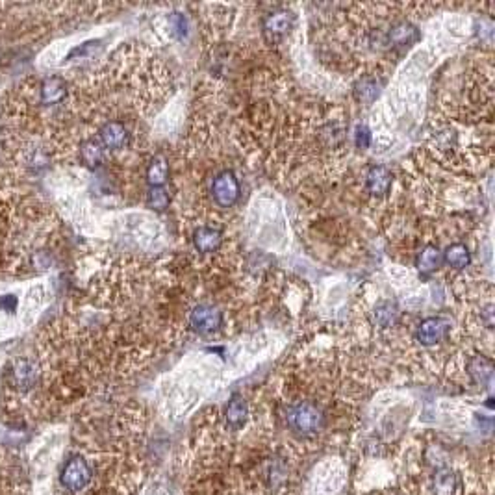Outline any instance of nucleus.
<instances>
[{
  "mask_svg": "<svg viewBox=\"0 0 495 495\" xmlns=\"http://www.w3.org/2000/svg\"><path fill=\"white\" fill-rule=\"evenodd\" d=\"M78 154H80L82 163H86V165L91 167V169L99 167V165L104 162V147H102L99 141H95V139H86V141H82L80 149H78Z\"/></svg>",
  "mask_w": 495,
  "mask_h": 495,
  "instance_id": "18",
  "label": "nucleus"
},
{
  "mask_svg": "<svg viewBox=\"0 0 495 495\" xmlns=\"http://www.w3.org/2000/svg\"><path fill=\"white\" fill-rule=\"evenodd\" d=\"M394 176L386 165H373L365 173V189L375 197H384L391 189Z\"/></svg>",
  "mask_w": 495,
  "mask_h": 495,
  "instance_id": "10",
  "label": "nucleus"
},
{
  "mask_svg": "<svg viewBox=\"0 0 495 495\" xmlns=\"http://www.w3.org/2000/svg\"><path fill=\"white\" fill-rule=\"evenodd\" d=\"M291 25H293V15L288 10H273L262 21L263 34L273 39L282 38L284 34H288Z\"/></svg>",
  "mask_w": 495,
  "mask_h": 495,
  "instance_id": "11",
  "label": "nucleus"
},
{
  "mask_svg": "<svg viewBox=\"0 0 495 495\" xmlns=\"http://www.w3.org/2000/svg\"><path fill=\"white\" fill-rule=\"evenodd\" d=\"M449 328V321H445L444 317H426L415 328V339L425 347H433L447 338Z\"/></svg>",
  "mask_w": 495,
  "mask_h": 495,
  "instance_id": "5",
  "label": "nucleus"
},
{
  "mask_svg": "<svg viewBox=\"0 0 495 495\" xmlns=\"http://www.w3.org/2000/svg\"><path fill=\"white\" fill-rule=\"evenodd\" d=\"M191 241L201 254H213L219 251L221 243H223V234L219 228H213V226H199V228H195Z\"/></svg>",
  "mask_w": 495,
  "mask_h": 495,
  "instance_id": "9",
  "label": "nucleus"
},
{
  "mask_svg": "<svg viewBox=\"0 0 495 495\" xmlns=\"http://www.w3.org/2000/svg\"><path fill=\"white\" fill-rule=\"evenodd\" d=\"M169 178V163L163 156H154L147 165V182L151 188H163V184Z\"/></svg>",
  "mask_w": 495,
  "mask_h": 495,
  "instance_id": "16",
  "label": "nucleus"
},
{
  "mask_svg": "<svg viewBox=\"0 0 495 495\" xmlns=\"http://www.w3.org/2000/svg\"><path fill=\"white\" fill-rule=\"evenodd\" d=\"M17 308V299L15 295H2L0 297V310L6 313H13Z\"/></svg>",
  "mask_w": 495,
  "mask_h": 495,
  "instance_id": "26",
  "label": "nucleus"
},
{
  "mask_svg": "<svg viewBox=\"0 0 495 495\" xmlns=\"http://www.w3.org/2000/svg\"><path fill=\"white\" fill-rule=\"evenodd\" d=\"M321 138H323V141H325L328 147H336V145L341 143L345 138L343 126L338 125V123H336V125H326L325 128H323V132H321Z\"/></svg>",
  "mask_w": 495,
  "mask_h": 495,
  "instance_id": "22",
  "label": "nucleus"
},
{
  "mask_svg": "<svg viewBox=\"0 0 495 495\" xmlns=\"http://www.w3.org/2000/svg\"><path fill=\"white\" fill-rule=\"evenodd\" d=\"M213 202L221 208H232L239 201L241 195V186L236 173L230 169H225L213 176L212 188H210Z\"/></svg>",
  "mask_w": 495,
  "mask_h": 495,
  "instance_id": "2",
  "label": "nucleus"
},
{
  "mask_svg": "<svg viewBox=\"0 0 495 495\" xmlns=\"http://www.w3.org/2000/svg\"><path fill=\"white\" fill-rule=\"evenodd\" d=\"M288 425L297 434H315L325 425V414L315 402L302 401L288 408Z\"/></svg>",
  "mask_w": 495,
  "mask_h": 495,
  "instance_id": "1",
  "label": "nucleus"
},
{
  "mask_svg": "<svg viewBox=\"0 0 495 495\" xmlns=\"http://www.w3.org/2000/svg\"><path fill=\"white\" fill-rule=\"evenodd\" d=\"M67 97V84L60 76L45 78L38 88V101L41 106H56Z\"/></svg>",
  "mask_w": 495,
  "mask_h": 495,
  "instance_id": "7",
  "label": "nucleus"
},
{
  "mask_svg": "<svg viewBox=\"0 0 495 495\" xmlns=\"http://www.w3.org/2000/svg\"><path fill=\"white\" fill-rule=\"evenodd\" d=\"M354 99L362 104H373L383 91V80L376 76H364L354 84Z\"/></svg>",
  "mask_w": 495,
  "mask_h": 495,
  "instance_id": "13",
  "label": "nucleus"
},
{
  "mask_svg": "<svg viewBox=\"0 0 495 495\" xmlns=\"http://www.w3.org/2000/svg\"><path fill=\"white\" fill-rule=\"evenodd\" d=\"M169 26L175 38L184 39L188 36V19L184 17L182 13H173L169 17Z\"/></svg>",
  "mask_w": 495,
  "mask_h": 495,
  "instance_id": "24",
  "label": "nucleus"
},
{
  "mask_svg": "<svg viewBox=\"0 0 495 495\" xmlns=\"http://www.w3.org/2000/svg\"><path fill=\"white\" fill-rule=\"evenodd\" d=\"M442 254H444V263H447L452 269H466L471 263V252L464 243L449 245Z\"/></svg>",
  "mask_w": 495,
  "mask_h": 495,
  "instance_id": "17",
  "label": "nucleus"
},
{
  "mask_svg": "<svg viewBox=\"0 0 495 495\" xmlns=\"http://www.w3.org/2000/svg\"><path fill=\"white\" fill-rule=\"evenodd\" d=\"M468 370H470L471 378H473L476 384H481V386H488V384L492 383V376H494V365H492V362H490L488 358L475 357L470 362V365H468Z\"/></svg>",
  "mask_w": 495,
  "mask_h": 495,
  "instance_id": "19",
  "label": "nucleus"
},
{
  "mask_svg": "<svg viewBox=\"0 0 495 495\" xmlns=\"http://www.w3.org/2000/svg\"><path fill=\"white\" fill-rule=\"evenodd\" d=\"M189 325L193 326L195 333L212 334L219 330V326L223 325V313L217 306L202 302L197 304L189 313Z\"/></svg>",
  "mask_w": 495,
  "mask_h": 495,
  "instance_id": "4",
  "label": "nucleus"
},
{
  "mask_svg": "<svg viewBox=\"0 0 495 495\" xmlns=\"http://www.w3.org/2000/svg\"><path fill=\"white\" fill-rule=\"evenodd\" d=\"M247 418H249V407H247L245 399L241 395H232L225 408L226 425L234 428V431H238V428L245 425Z\"/></svg>",
  "mask_w": 495,
  "mask_h": 495,
  "instance_id": "14",
  "label": "nucleus"
},
{
  "mask_svg": "<svg viewBox=\"0 0 495 495\" xmlns=\"http://www.w3.org/2000/svg\"><path fill=\"white\" fill-rule=\"evenodd\" d=\"M399 317V310L395 306V302L391 301H383L378 302L373 312V321L376 326L381 328H388V326L395 325V321Z\"/></svg>",
  "mask_w": 495,
  "mask_h": 495,
  "instance_id": "20",
  "label": "nucleus"
},
{
  "mask_svg": "<svg viewBox=\"0 0 495 495\" xmlns=\"http://www.w3.org/2000/svg\"><path fill=\"white\" fill-rule=\"evenodd\" d=\"M455 488V476L451 471H439L436 475V492L438 495H451Z\"/></svg>",
  "mask_w": 495,
  "mask_h": 495,
  "instance_id": "23",
  "label": "nucleus"
},
{
  "mask_svg": "<svg viewBox=\"0 0 495 495\" xmlns=\"http://www.w3.org/2000/svg\"><path fill=\"white\" fill-rule=\"evenodd\" d=\"M62 486L71 494H78L86 488L91 481V468L82 457L71 458L62 471Z\"/></svg>",
  "mask_w": 495,
  "mask_h": 495,
  "instance_id": "3",
  "label": "nucleus"
},
{
  "mask_svg": "<svg viewBox=\"0 0 495 495\" xmlns=\"http://www.w3.org/2000/svg\"><path fill=\"white\" fill-rule=\"evenodd\" d=\"M147 206L162 212L165 208L169 206V193L165 188H151L147 193Z\"/></svg>",
  "mask_w": 495,
  "mask_h": 495,
  "instance_id": "21",
  "label": "nucleus"
},
{
  "mask_svg": "<svg viewBox=\"0 0 495 495\" xmlns=\"http://www.w3.org/2000/svg\"><path fill=\"white\" fill-rule=\"evenodd\" d=\"M371 141H373V136H371L370 128L365 125H358L357 130H354V145H357V149L365 151L371 145Z\"/></svg>",
  "mask_w": 495,
  "mask_h": 495,
  "instance_id": "25",
  "label": "nucleus"
},
{
  "mask_svg": "<svg viewBox=\"0 0 495 495\" xmlns=\"http://www.w3.org/2000/svg\"><path fill=\"white\" fill-rule=\"evenodd\" d=\"M386 39L391 47H412L420 39V30L412 23L401 21V23H395L389 28Z\"/></svg>",
  "mask_w": 495,
  "mask_h": 495,
  "instance_id": "12",
  "label": "nucleus"
},
{
  "mask_svg": "<svg viewBox=\"0 0 495 495\" xmlns=\"http://www.w3.org/2000/svg\"><path fill=\"white\" fill-rule=\"evenodd\" d=\"M444 263V254L439 251L436 245H426L421 249V252L418 254V260H415V267L420 273L423 275H428V273H434L436 269L442 267Z\"/></svg>",
  "mask_w": 495,
  "mask_h": 495,
  "instance_id": "15",
  "label": "nucleus"
},
{
  "mask_svg": "<svg viewBox=\"0 0 495 495\" xmlns=\"http://www.w3.org/2000/svg\"><path fill=\"white\" fill-rule=\"evenodd\" d=\"M99 143L110 151H121L130 143V132L119 121H108L99 130Z\"/></svg>",
  "mask_w": 495,
  "mask_h": 495,
  "instance_id": "6",
  "label": "nucleus"
},
{
  "mask_svg": "<svg viewBox=\"0 0 495 495\" xmlns=\"http://www.w3.org/2000/svg\"><path fill=\"white\" fill-rule=\"evenodd\" d=\"M39 378V370L38 365L34 364L28 358H19L13 362L12 367V381L13 386L19 389V391H30Z\"/></svg>",
  "mask_w": 495,
  "mask_h": 495,
  "instance_id": "8",
  "label": "nucleus"
}]
</instances>
